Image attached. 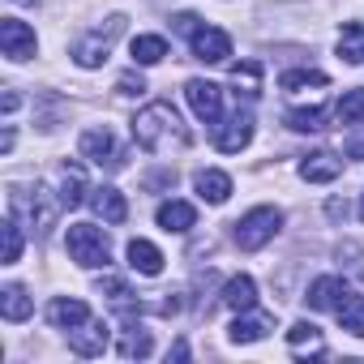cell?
Wrapping results in <instances>:
<instances>
[{
  "mask_svg": "<svg viewBox=\"0 0 364 364\" xmlns=\"http://www.w3.org/2000/svg\"><path fill=\"white\" fill-rule=\"evenodd\" d=\"M60 202H65L69 210L86 202V176H82L77 163H65V167H60Z\"/></svg>",
  "mask_w": 364,
  "mask_h": 364,
  "instance_id": "7402d4cb",
  "label": "cell"
},
{
  "mask_svg": "<svg viewBox=\"0 0 364 364\" xmlns=\"http://www.w3.org/2000/svg\"><path fill=\"white\" fill-rule=\"evenodd\" d=\"M223 304H228V309H236V313H249V309L257 304V283H253L249 274L228 279V287H223Z\"/></svg>",
  "mask_w": 364,
  "mask_h": 364,
  "instance_id": "ffe728a7",
  "label": "cell"
},
{
  "mask_svg": "<svg viewBox=\"0 0 364 364\" xmlns=\"http://www.w3.org/2000/svg\"><path fill=\"white\" fill-rule=\"evenodd\" d=\"M326 210H330V219H343V215H347V206H343V202H330Z\"/></svg>",
  "mask_w": 364,
  "mask_h": 364,
  "instance_id": "d590c367",
  "label": "cell"
},
{
  "mask_svg": "<svg viewBox=\"0 0 364 364\" xmlns=\"http://www.w3.org/2000/svg\"><path fill=\"white\" fill-rule=\"evenodd\" d=\"M82 159H90L99 167H124V150L116 146L112 129H86L82 133Z\"/></svg>",
  "mask_w": 364,
  "mask_h": 364,
  "instance_id": "52a82bcc",
  "label": "cell"
},
{
  "mask_svg": "<svg viewBox=\"0 0 364 364\" xmlns=\"http://www.w3.org/2000/svg\"><path fill=\"white\" fill-rule=\"evenodd\" d=\"M283 120H287V129H296V133H321V129H326V107H291Z\"/></svg>",
  "mask_w": 364,
  "mask_h": 364,
  "instance_id": "484cf974",
  "label": "cell"
},
{
  "mask_svg": "<svg viewBox=\"0 0 364 364\" xmlns=\"http://www.w3.org/2000/svg\"><path fill=\"white\" fill-rule=\"evenodd\" d=\"M343 171V159H334L330 150H317L300 163V180H309V185H330V180H338Z\"/></svg>",
  "mask_w": 364,
  "mask_h": 364,
  "instance_id": "9a60e30c",
  "label": "cell"
},
{
  "mask_svg": "<svg viewBox=\"0 0 364 364\" xmlns=\"http://www.w3.org/2000/svg\"><path fill=\"white\" fill-rule=\"evenodd\" d=\"M0 232H5V266H14L22 257V223L9 215L5 223H0Z\"/></svg>",
  "mask_w": 364,
  "mask_h": 364,
  "instance_id": "1f68e13d",
  "label": "cell"
},
{
  "mask_svg": "<svg viewBox=\"0 0 364 364\" xmlns=\"http://www.w3.org/2000/svg\"><path fill=\"white\" fill-rule=\"evenodd\" d=\"M193 189H198V198H202V202L223 206V202L232 198V176H228V171H219V167H206V171H198V176H193Z\"/></svg>",
  "mask_w": 364,
  "mask_h": 364,
  "instance_id": "5bb4252c",
  "label": "cell"
},
{
  "mask_svg": "<svg viewBox=\"0 0 364 364\" xmlns=\"http://www.w3.org/2000/svg\"><path fill=\"white\" fill-rule=\"evenodd\" d=\"M287 347L300 355V351H313V355H321L326 351V338H321V330L313 326V321H296L291 330H287Z\"/></svg>",
  "mask_w": 364,
  "mask_h": 364,
  "instance_id": "603a6c76",
  "label": "cell"
},
{
  "mask_svg": "<svg viewBox=\"0 0 364 364\" xmlns=\"http://www.w3.org/2000/svg\"><path fill=\"white\" fill-rule=\"evenodd\" d=\"M360 219H364V198H360Z\"/></svg>",
  "mask_w": 364,
  "mask_h": 364,
  "instance_id": "74e56055",
  "label": "cell"
},
{
  "mask_svg": "<svg viewBox=\"0 0 364 364\" xmlns=\"http://www.w3.org/2000/svg\"><path fill=\"white\" fill-rule=\"evenodd\" d=\"M232 86H236V95H240V86H245V95L253 99V95L262 90V65H257V60H245V65H232Z\"/></svg>",
  "mask_w": 364,
  "mask_h": 364,
  "instance_id": "f1b7e54d",
  "label": "cell"
},
{
  "mask_svg": "<svg viewBox=\"0 0 364 364\" xmlns=\"http://www.w3.org/2000/svg\"><path fill=\"white\" fill-rule=\"evenodd\" d=\"M338 56L347 65H364V26L360 22H347L338 31Z\"/></svg>",
  "mask_w": 364,
  "mask_h": 364,
  "instance_id": "cb8c5ba5",
  "label": "cell"
},
{
  "mask_svg": "<svg viewBox=\"0 0 364 364\" xmlns=\"http://www.w3.org/2000/svg\"><path fill=\"white\" fill-rule=\"evenodd\" d=\"M129 266H133L137 274L154 279V274H163V253H159L150 240H129Z\"/></svg>",
  "mask_w": 364,
  "mask_h": 364,
  "instance_id": "d6986e66",
  "label": "cell"
},
{
  "mask_svg": "<svg viewBox=\"0 0 364 364\" xmlns=\"http://www.w3.org/2000/svg\"><path fill=\"white\" fill-rule=\"evenodd\" d=\"M124 31V18H107V31H90V35H82L77 43H73V60L82 65V69H99L103 60H107V52H112V39Z\"/></svg>",
  "mask_w": 364,
  "mask_h": 364,
  "instance_id": "5b68a950",
  "label": "cell"
},
{
  "mask_svg": "<svg viewBox=\"0 0 364 364\" xmlns=\"http://www.w3.org/2000/svg\"><path fill=\"white\" fill-rule=\"evenodd\" d=\"M48 317H52V326L73 330V326L90 321V309H86V300H69V296H60V300H52V304H48Z\"/></svg>",
  "mask_w": 364,
  "mask_h": 364,
  "instance_id": "ac0fdd59",
  "label": "cell"
},
{
  "mask_svg": "<svg viewBox=\"0 0 364 364\" xmlns=\"http://www.w3.org/2000/svg\"><path fill=\"white\" fill-rule=\"evenodd\" d=\"M154 351V343H150V330H141V326H129L124 330V338H120V355L124 360H146Z\"/></svg>",
  "mask_w": 364,
  "mask_h": 364,
  "instance_id": "83f0119b",
  "label": "cell"
},
{
  "mask_svg": "<svg viewBox=\"0 0 364 364\" xmlns=\"http://www.w3.org/2000/svg\"><path fill=\"white\" fill-rule=\"evenodd\" d=\"M116 86H120V95H141V90H146V82H141V77H133V73H124Z\"/></svg>",
  "mask_w": 364,
  "mask_h": 364,
  "instance_id": "836d02e7",
  "label": "cell"
},
{
  "mask_svg": "<svg viewBox=\"0 0 364 364\" xmlns=\"http://www.w3.org/2000/svg\"><path fill=\"white\" fill-rule=\"evenodd\" d=\"M65 249L82 270H99V266L112 262V245H107L103 228H95V223H73L69 236H65Z\"/></svg>",
  "mask_w": 364,
  "mask_h": 364,
  "instance_id": "3957f363",
  "label": "cell"
},
{
  "mask_svg": "<svg viewBox=\"0 0 364 364\" xmlns=\"http://www.w3.org/2000/svg\"><path fill=\"white\" fill-rule=\"evenodd\" d=\"M347 150H351V159H364V137H355V141H351Z\"/></svg>",
  "mask_w": 364,
  "mask_h": 364,
  "instance_id": "8d00e7d4",
  "label": "cell"
},
{
  "mask_svg": "<svg viewBox=\"0 0 364 364\" xmlns=\"http://www.w3.org/2000/svg\"><path fill=\"white\" fill-rule=\"evenodd\" d=\"M154 219H159L163 232H189V228L198 223V210H193L189 202H176V198H171V202H163V206L154 210Z\"/></svg>",
  "mask_w": 364,
  "mask_h": 364,
  "instance_id": "2e32d148",
  "label": "cell"
},
{
  "mask_svg": "<svg viewBox=\"0 0 364 364\" xmlns=\"http://www.w3.org/2000/svg\"><path fill=\"white\" fill-rule=\"evenodd\" d=\"M26 193H31V189H14V193H9V215H14L18 223H31L35 232H48V228L56 223V210L65 206L60 193L52 198L48 185H35V198H26Z\"/></svg>",
  "mask_w": 364,
  "mask_h": 364,
  "instance_id": "7a4b0ae2",
  "label": "cell"
},
{
  "mask_svg": "<svg viewBox=\"0 0 364 364\" xmlns=\"http://www.w3.org/2000/svg\"><path fill=\"white\" fill-rule=\"evenodd\" d=\"M283 90H309V86H326V73L321 69H287L279 77Z\"/></svg>",
  "mask_w": 364,
  "mask_h": 364,
  "instance_id": "f546056e",
  "label": "cell"
},
{
  "mask_svg": "<svg viewBox=\"0 0 364 364\" xmlns=\"http://www.w3.org/2000/svg\"><path fill=\"white\" fill-rule=\"evenodd\" d=\"M129 52H133L137 65H159V60L167 56V39H163V35H137Z\"/></svg>",
  "mask_w": 364,
  "mask_h": 364,
  "instance_id": "d4e9b609",
  "label": "cell"
},
{
  "mask_svg": "<svg viewBox=\"0 0 364 364\" xmlns=\"http://www.w3.org/2000/svg\"><path fill=\"white\" fill-rule=\"evenodd\" d=\"M69 334V347L77 351V355H103L107 351V321H82V326H73V330H65Z\"/></svg>",
  "mask_w": 364,
  "mask_h": 364,
  "instance_id": "8fae6325",
  "label": "cell"
},
{
  "mask_svg": "<svg viewBox=\"0 0 364 364\" xmlns=\"http://www.w3.org/2000/svg\"><path fill=\"white\" fill-rule=\"evenodd\" d=\"M90 206H95V215H99L103 223H124V219H129V202H124V193H120L116 185L90 189Z\"/></svg>",
  "mask_w": 364,
  "mask_h": 364,
  "instance_id": "4fadbf2b",
  "label": "cell"
},
{
  "mask_svg": "<svg viewBox=\"0 0 364 364\" xmlns=\"http://www.w3.org/2000/svg\"><path fill=\"white\" fill-rule=\"evenodd\" d=\"M338 321H343V330H347V334L364 338V296L347 291V300L338 304Z\"/></svg>",
  "mask_w": 364,
  "mask_h": 364,
  "instance_id": "4316f807",
  "label": "cell"
},
{
  "mask_svg": "<svg viewBox=\"0 0 364 364\" xmlns=\"http://www.w3.org/2000/svg\"><path fill=\"white\" fill-rule=\"evenodd\" d=\"M189 43H193V56H198L202 65H223V60L232 56V39H228L223 31H215V26H198V31L189 35Z\"/></svg>",
  "mask_w": 364,
  "mask_h": 364,
  "instance_id": "30bf717a",
  "label": "cell"
},
{
  "mask_svg": "<svg viewBox=\"0 0 364 364\" xmlns=\"http://www.w3.org/2000/svg\"><path fill=\"white\" fill-rule=\"evenodd\" d=\"M347 291H351V287H347L338 274H321V279H313V287H309L304 300H309V309H317V313H326V309L338 313V304L347 300Z\"/></svg>",
  "mask_w": 364,
  "mask_h": 364,
  "instance_id": "7c38bea8",
  "label": "cell"
},
{
  "mask_svg": "<svg viewBox=\"0 0 364 364\" xmlns=\"http://www.w3.org/2000/svg\"><path fill=\"white\" fill-rule=\"evenodd\" d=\"M185 95H189V107L198 112V120H206V124H219V116H223V90H219L215 82H206V77H193V82L185 86Z\"/></svg>",
  "mask_w": 364,
  "mask_h": 364,
  "instance_id": "9c48e42d",
  "label": "cell"
},
{
  "mask_svg": "<svg viewBox=\"0 0 364 364\" xmlns=\"http://www.w3.org/2000/svg\"><path fill=\"white\" fill-rule=\"evenodd\" d=\"M270 317L266 313H249V317H236L232 321V330H228V338L236 343V347H245V343H262L266 334H270Z\"/></svg>",
  "mask_w": 364,
  "mask_h": 364,
  "instance_id": "e0dca14e",
  "label": "cell"
},
{
  "mask_svg": "<svg viewBox=\"0 0 364 364\" xmlns=\"http://www.w3.org/2000/svg\"><path fill=\"white\" fill-rule=\"evenodd\" d=\"M334 116H338L343 124H360V120H364V90H347V95L338 99Z\"/></svg>",
  "mask_w": 364,
  "mask_h": 364,
  "instance_id": "4dcf8cb0",
  "label": "cell"
},
{
  "mask_svg": "<svg viewBox=\"0 0 364 364\" xmlns=\"http://www.w3.org/2000/svg\"><path fill=\"white\" fill-rule=\"evenodd\" d=\"M133 141L150 154H171V150H185L189 146V129L180 124L171 103H150L137 112L133 120Z\"/></svg>",
  "mask_w": 364,
  "mask_h": 364,
  "instance_id": "6da1fadb",
  "label": "cell"
},
{
  "mask_svg": "<svg viewBox=\"0 0 364 364\" xmlns=\"http://www.w3.org/2000/svg\"><path fill=\"white\" fill-rule=\"evenodd\" d=\"M0 313H5V321H26L35 313V300L26 296V287L9 283L5 291H0Z\"/></svg>",
  "mask_w": 364,
  "mask_h": 364,
  "instance_id": "44dd1931",
  "label": "cell"
},
{
  "mask_svg": "<svg viewBox=\"0 0 364 364\" xmlns=\"http://www.w3.org/2000/svg\"><path fill=\"white\" fill-rule=\"evenodd\" d=\"M249 141H253V112L249 107H236L223 124H215V146L223 154H240Z\"/></svg>",
  "mask_w": 364,
  "mask_h": 364,
  "instance_id": "8992f818",
  "label": "cell"
},
{
  "mask_svg": "<svg viewBox=\"0 0 364 364\" xmlns=\"http://www.w3.org/2000/svg\"><path fill=\"white\" fill-rule=\"evenodd\" d=\"M99 291H107L116 304H129V287H124L120 279H103V283H99Z\"/></svg>",
  "mask_w": 364,
  "mask_h": 364,
  "instance_id": "d6a6232c",
  "label": "cell"
},
{
  "mask_svg": "<svg viewBox=\"0 0 364 364\" xmlns=\"http://www.w3.org/2000/svg\"><path fill=\"white\" fill-rule=\"evenodd\" d=\"M0 48H5L9 60H31V56L39 52V39H35V31H31L26 22L5 18V22H0Z\"/></svg>",
  "mask_w": 364,
  "mask_h": 364,
  "instance_id": "ba28073f",
  "label": "cell"
},
{
  "mask_svg": "<svg viewBox=\"0 0 364 364\" xmlns=\"http://www.w3.org/2000/svg\"><path fill=\"white\" fill-rule=\"evenodd\" d=\"M171 26H176L180 35H193V31H198V18H193V14H176V18H171Z\"/></svg>",
  "mask_w": 364,
  "mask_h": 364,
  "instance_id": "e575fe53",
  "label": "cell"
},
{
  "mask_svg": "<svg viewBox=\"0 0 364 364\" xmlns=\"http://www.w3.org/2000/svg\"><path fill=\"white\" fill-rule=\"evenodd\" d=\"M279 228H283V210H274V206H253V210L236 223V245H240L245 253H257V249H266V245L279 236Z\"/></svg>",
  "mask_w": 364,
  "mask_h": 364,
  "instance_id": "277c9868",
  "label": "cell"
}]
</instances>
